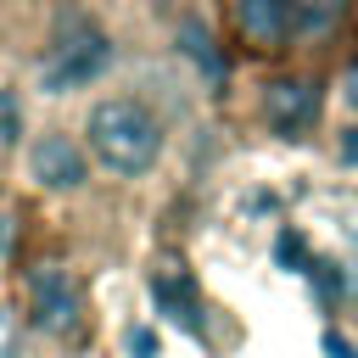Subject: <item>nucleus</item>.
Listing matches in <instances>:
<instances>
[{
  "mask_svg": "<svg viewBox=\"0 0 358 358\" xmlns=\"http://www.w3.org/2000/svg\"><path fill=\"white\" fill-rule=\"evenodd\" d=\"M84 145H90V157H95L106 173L140 179V173H151L157 157H162V123H157V112H151L145 101H134V95H106V101H95L90 117H84Z\"/></svg>",
  "mask_w": 358,
  "mask_h": 358,
  "instance_id": "obj_1",
  "label": "nucleus"
},
{
  "mask_svg": "<svg viewBox=\"0 0 358 358\" xmlns=\"http://www.w3.org/2000/svg\"><path fill=\"white\" fill-rule=\"evenodd\" d=\"M112 67V39L101 34V28H73V34H62L56 39V50L39 62V90L45 95H67V90H84V84H95L101 73Z\"/></svg>",
  "mask_w": 358,
  "mask_h": 358,
  "instance_id": "obj_2",
  "label": "nucleus"
},
{
  "mask_svg": "<svg viewBox=\"0 0 358 358\" xmlns=\"http://www.w3.org/2000/svg\"><path fill=\"white\" fill-rule=\"evenodd\" d=\"M22 296H28V324H34V330H45V336H67V330H78L84 296H78V280H73L62 263H39V268H28Z\"/></svg>",
  "mask_w": 358,
  "mask_h": 358,
  "instance_id": "obj_3",
  "label": "nucleus"
},
{
  "mask_svg": "<svg viewBox=\"0 0 358 358\" xmlns=\"http://www.w3.org/2000/svg\"><path fill=\"white\" fill-rule=\"evenodd\" d=\"M90 145H78L73 134L62 129H45L34 145H28V173L39 190H84L90 185Z\"/></svg>",
  "mask_w": 358,
  "mask_h": 358,
  "instance_id": "obj_4",
  "label": "nucleus"
},
{
  "mask_svg": "<svg viewBox=\"0 0 358 358\" xmlns=\"http://www.w3.org/2000/svg\"><path fill=\"white\" fill-rule=\"evenodd\" d=\"M229 28L252 50H285L296 39L291 0H229Z\"/></svg>",
  "mask_w": 358,
  "mask_h": 358,
  "instance_id": "obj_5",
  "label": "nucleus"
},
{
  "mask_svg": "<svg viewBox=\"0 0 358 358\" xmlns=\"http://www.w3.org/2000/svg\"><path fill=\"white\" fill-rule=\"evenodd\" d=\"M263 117H268L274 134H308L313 117H319V95H313V84H302V78H280V84H268Z\"/></svg>",
  "mask_w": 358,
  "mask_h": 358,
  "instance_id": "obj_6",
  "label": "nucleus"
},
{
  "mask_svg": "<svg viewBox=\"0 0 358 358\" xmlns=\"http://www.w3.org/2000/svg\"><path fill=\"white\" fill-rule=\"evenodd\" d=\"M151 302H157V313H168V319L185 324L190 336L201 330V302H196V291H190L185 274H157V280H151Z\"/></svg>",
  "mask_w": 358,
  "mask_h": 358,
  "instance_id": "obj_7",
  "label": "nucleus"
},
{
  "mask_svg": "<svg viewBox=\"0 0 358 358\" xmlns=\"http://www.w3.org/2000/svg\"><path fill=\"white\" fill-rule=\"evenodd\" d=\"M347 0H291V17H296V39H324L336 22H341Z\"/></svg>",
  "mask_w": 358,
  "mask_h": 358,
  "instance_id": "obj_8",
  "label": "nucleus"
},
{
  "mask_svg": "<svg viewBox=\"0 0 358 358\" xmlns=\"http://www.w3.org/2000/svg\"><path fill=\"white\" fill-rule=\"evenodd\" d=\"M22 140V101L17 90H0V151H11Z\"/></svg>",
  "mask_w": 358,
  "mask_h": 358,
  "instance_id": "obj_9",
  "label": "nucleus"
},
{
  "mask_svg": "<svg viewBox=\"0 0 358 358\" xmlns=\"http://www.w3.org/2000/svg\"><path fill=\"white\" fill-rule=\"evenodd\" d=\"M280 263H291L296 274H308V268H302V263H308V246H302V235H291V229L280 235Z\"/></svg>",
  "mask_w": 358,
  "mask_h": 358,
  "instance_id": "obj_10",
  "label": "nucleus"
},
{
  "mask_svg": "<svg viewBox=\"0 0 358 358\" xmlns=\"http://www.w3.org/2000/svg\"><path fill=\"white\" fill-rule=\"evenodd\" d=\"M11 352H17V313L0 308V358H11Z\"/></svg>",
  "mask_w": 358,
  "mask_h": 358,
  "instance_id": "obj_11",
  "label": "nucleus"
},
{
  "mask_svg": "<svg viewBox=\"0 0 358 358\" xmlns=\"http://www.w3.org/2000/svg\"><path fill=\"white\" fill-rule=\"evenodd\" d=\"M129 352L134 358H157V330H129Z\"/></svg>",
  "mask_w": 358,
  "mask_h": 358,
  "instance_id": "obj_12",
  "label": "nucleus"
},
{
  "mask_svg": "<svg viewBox=\"0 0 358 358\" xmlns=\"http://www.w3.org/2000/svg\"><path fill=\"white\" fill-rule=\"evenodd\" d=\"M341 101H347V112H358V56H352L347 73H341Z\"/></svg>",
  "mask_w": 358,
  "mask_h": 358,
  "instance_id": "obj_13",
  "label": "nucleus"
},
{
  "mask_svg": "<svg viewBox=\"0 0 358 358\" xmlns=\"http://www.w3.org/2000/svg\"><path fill=\"white\" fill-rule=\"evenodd\" d=\"M324 352H330V358H352V347H347V336H336V330L324 336Z\"/></svg>",
  "mask_w": 358,
  "mask_h": 358,
  "instance_id": "obj_14",
  "label": "nucleus"
},
{
  "mask_svg": "<svg viewBox=\"0 0 358 358\" xmlns=\"http://www.w3.org/2000/svg\"><path fill=\"white\" fill-rule=\"evenodd\" d=\"M11 252V213H0V257Z\"/></svg>",
  "mask_w": 358,
  "mask_h": 358,
  "instance_id": "obj_15",
  "label": "nucleus"
}]
</instances>
